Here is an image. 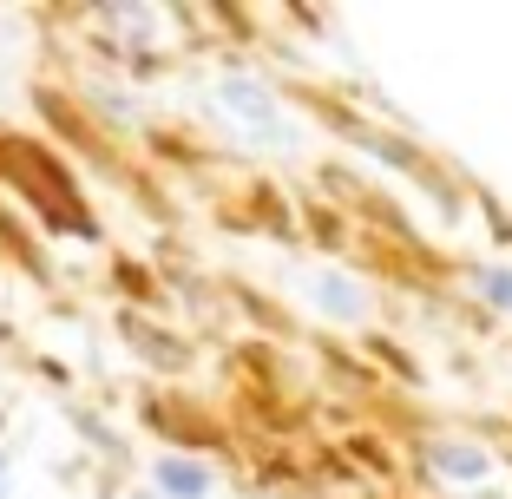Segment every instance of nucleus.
<instances>
[{
    "label": "nucleus",
    "instance_id": "1",
    "mask_svg": "<svg viewBox=\"0 0 512 499\" xmlns=\"http://www.w3.org/2000/svg\"><path fill=\"white\" fill-rule=\"evenodd\" d=\"M165 480L178 486V493H204V486H211V480H204L197 467H165Z\"/></svg>",
    "mask_w": 512,
    "mask_h": 499
}]
</instances>
